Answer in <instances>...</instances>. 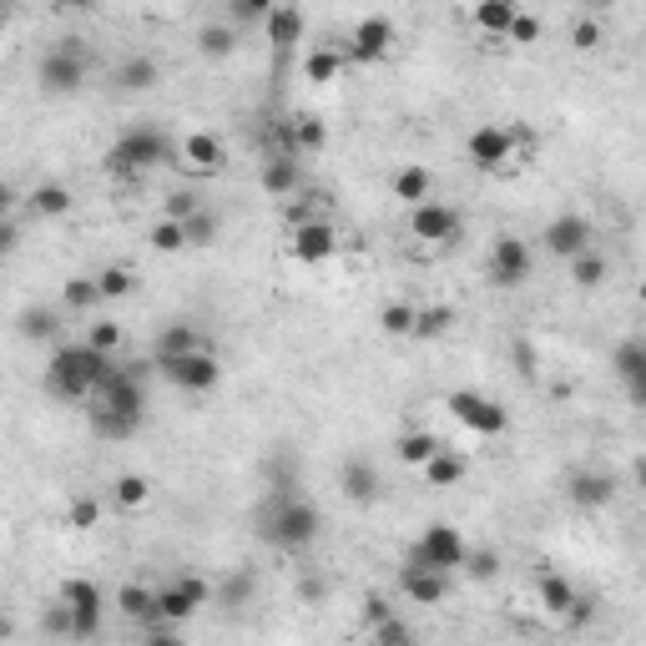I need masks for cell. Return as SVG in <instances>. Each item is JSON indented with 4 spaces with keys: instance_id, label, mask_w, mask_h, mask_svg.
<instances>
[{
    "instance_id": "12",
    "label": "cell",
    "mask_w": 646,
    "mask_h": 646,
    "mask_svg": "<svg viewBox=\"0 0 646 646\" xmlns=\"http://www.w3.org/2000/svg\"><path fill=\"white\" fill-rule=\"evenodd\" d=\"M530 273H536V252H530V243L515 238V233H500V238L491 243V283L495 288H520Z\"/></svg>"
},
{
    "instance_id": "40",
    "label": "cell",
    "mask_w": 646,
    "mask_h": 646,
    "mask_svg": "<svg viewBox=\"0 0 646 646\" xmlns=\"http://www.w3.org/2000/svg\"><path fill=\"white\" fill-rule=\"evenodd\" d=\"M96 283H101V293H107V303H117V299H132L137 273H132V268H121V263H107V268H101V273H96Z\"/></svg>"
},
{
    "instance_id": "27",
    "label": "cell",
    "mask_w": 646,
    "mask_h": 646,
    "mask_svg": "<svg viewBox=\"0 0 646 646\" xmlns=\"http://www.w3.org/2000/svg\"><path fill=\"white\" fill-rule=\"evenodd\" d=\"M419 475H424V485H434V491H450V485H460V480L470 475V465L455 450H440V455H430L419 465Z\"/></svg>"
},
{
    "instance_id": "18",
    "label": "cell",
    "mask_w": 646,
    "mask_h": 646,
    "mask_svg": "<svg viewBox=\"0 0 646 646\" xmlns=\"http://www.w3.org/2000/svg\"><path fill=\"white\" fill-rule=\"evenodd\" d=\"M399 591H405V601H414V606H440L444 596H450V571H434V566L424 561H409L399 566Z\"/></svg>"
},
{
    "instance_id": "44",
    "label": "cell",
    "mask_w": 646,
    "mask_h": 646,
    "mask_svg": "<svg viewBox=\"0 0 646 646\" xmlns=\"http://www.w3.org/2000/svg\"><path fill=\"white\" fill-rule=\"evenodd\" d=\"M571 46L581 51V56L601 51V46H606V25H601L596 15H586V21H575V25H571Z\"/></svg>"
},
{
    "instance_id": "13",
    "label": "cell",
    "mask_w": 646,
    "mask_h": 646,
    "mask_svg": "<svg viewBox=\"0 0 646 646\" xmlns=\"http://www.w3.org/2000/svg\"><path fill=\"white\" fill-rule=\"evenodd\" d=\"M409 233H414L419 243L450 248V243H460V213L450 203H440V197H424V203L409 207Z\"/></svg>"
},
{
    "instance_id": "35",
    "label": "cell",
    "mask_w": 646,
    "mask_h": 646,
    "mask_svg": "<svg viewBox=\"0 0 646 646\" xmlns=\"http://www.w3.org/2000/svg\"><path fill=\"white\" fill-rule=\"evenodd\" d=\"M329 147V127H323V117H313V111H303V117H293V152L299 157H313Z\"/></svg>"
},
{
    "instance_id": "54",
    "label": "cell",
    "mask_w": 646,
    "mask_h": 646,
    "mask_svg": "<svg viewBox=\"0 0 646 646\" xmlns=\"http://www.w3.org/2000/svg\"><path fill=\"white\" fill-rule=\"evenodd\" d=\"M61 6H66V11H86V6H91V0H61Z\"/></svg>"
},
{
    "instance_id": "2",
    "label": "cell",
    "mask_w": 646,
    "mask_h": 646,
    "mask_svg": "<svg viewBox=\"0 0 646 646\" xmlns=\"http://www.w3.org/2000/svg\"><path fill=\"white\" fill-rule=\"evenodd\" d=\"M111 364L117 359L101 354V348H91L86 338L82 344H61L46 364V395L66 399V405H86L96 395V384L111 374Z\"/></svg>"
},
{
    "instance_id": "9",
    "label": "cell",
    "mask_w": 646,
    "mask_h": 646,
    "mask_svg": "<svg viewBox=\"0 0 646 646\" xmlns=\"http://www.w3.org/2000/svg\"><path fill=\"white\" fill-rule=\"evenodd\" d=\"M409 561H424V566H434V571H460V566L470 561V546H465V536H460V526L430 520L424 536L409 546Z\"/></svg>"
},
{
    "instance_id": "48",
    "label": "cell",
    "mask_w": 646,
    "mask_h": 646,
    "mask_svg": "<svg viewBox=\"0 0 646 646\" xmlns=\"http://www.w3.org/2000/svg\"><path fill=\"white\" fill-rule=\"evenodd\" d=\"M21 334L25 338H51L56 334V313L51 309H25L21 313Z\"/></svg>"
},
{
    "instance_id": "26",
    "label": "cell",
    "mask_w": 646,
    "mask_h": 646,
    "mask_svg": "<svg viewBox=\"0 0 646 646\" xmlns=\"http://www.w3.org/2000/svg\"><path fill=\"white\" fill-rule=\"evenodd\" d=\"M520 15V6L515 0H475V11H470V21H475L480 36H500L510 31V21Z\"/></svg>"
},
{
    "instance_id": "22",
    "label": "cell",
    "mask_w": 646,
    "mask_h": 646,
    "mask_svg": "<svg viewBox=\"0 0 646 646\" xmlns=\"http://www.w3.org/2000/svg\"><path fill=\"white\" fill-rule=\"evenodd\" d=\"M263 25H268V46H273V61H283L288 51L303 41V25H309V21H303V11L293 6V0H278L273 15H268Z\"/></svg>"
},
{
    "instance_id": "21",
    "label": "cell",
    "mask_w": 646,
    "mask_h": 646,
    "mask_svg": "<svg viewBox=\"0 0 646 646\" xmlns=\"http://www.w3.org/2000/svg\"><path fill=\"white\" fill-rule=\"evenodd\" d=\"M258 187H263L268 197H278V203H288V197L303 187V162H299V152H273V157H268L263 172H258Z\"/></svg>"
},
{
    "instance_id": "36",
    "label": "cell",
    "mask_w": 646,
    "mask_h": 646,
    "mask_svg": "<svg viewBox=\"0 0 646 646\" xmlns=\"http://www.w3.org/2000/svg\"><path fill=\"white\" fill-rule=\"evenodd\" d=\"M611 278V263L606 258H601L596 248H586L581 252V258H571V283L581 288V293H591V288H601Z\"/></svg>"
},
{
    "instance_id": "3",
    "label": "cell",
    "mask_w": 646,
    "mask_h": 646,
    "mask_svg": "<svg viewBox=\"0 0 646 646\" xmlns=\"http://www.w3.org/2000/svg\"><path fill=\"white\" fill-rule=\"evenodd\" d=\"M177 162V142H172L162 127H127V132L117 137V142L107 147V157H101V168L111 172V177H147V172L157 168H172Z\"/></svg>"
},
{
    "instance_id": "32",
    "label": "cell",
    "mask_w": 646,
    "mask_h": 646,
    "mask_svg": "<svg viewBox=\"0 0 646 646\" xmlns=\"http://www.w3.org/2000/svg\"><path fill=\"white\" fill-rule=\"evenodd\" d=\"M72 187L66 182H41V187H31V213L36 217H66L72 213Z\"/></svg>"
},
{
    "instance_id": "42",
    "label": "cell",
    "mask_w": 646,
    "mask_h": 646,
    "mask_svg": "<svg viewBox=\"0 0 646 646\" xmlns=\"http://www.w3.org/2000/svg\"><path fill=\"white\" fill-rule=\"evenodd\" d=\"M152 248L157 252H182V248H192L187 243V228H182V217H162L152 228Z\"/></svg>"
},
{
    "instance_id": "7",
    "label": "cell",
    "mask_w": 646,
    "mask_h": 646,
    "mask_svg": "<svg viewBox=\"0 0 646 646\" xmlns=\"http://www.w3.org/2000/svg\"><path fill=\"white\" fill-rule=\"evenodd\" d=\"M86 46H76L72 36L61 41V46H51L46 56H41V66H36V82H41V91L46 96H76L86 86Z\"/></svg>"
},
{
    "instance_id": "4",
    "label": "cell",
    "mask_w": 646,
    "mask_h": 646,
    "mask_svg": "<svg viewBox=\"0 0 646 646\" xmlns=\"http://www.w3.org/2000/svg\"><path fill=\"white\" fill-rule=\"evenodd\" d=\"M319 530H323L319 505L303 500V495H278L273 510H268L263 526H258V536H263L273 551L299 556V551H309L313 540H319Z\"/></svg>"
},
{
    "instance_id": "14",
    "label": "cell",
    "mask_w": 646,
    "mask_h": 646,
    "mask_svg": "<svg viewBox=\"0 0 646 646\" xmlns=\"http://www.w3.org/2000/svg\"><path fill=\"white\" fill-rule=\"evenodd\" d=\"M596 243V228H591V217L586 213H561L546 223V233H540V248L551 252V258H581V252Z\"/></svg>"
},
{
    "instance_id": "43",
    "label": "cell",
    "mask_w": 646,
    "mask_h": 646,
    "mask_svg": "<svg viewBox=\"0 0 646 646\" xmlns=\"http://www.w3.org/2000/svg\"><path fill=\"white\" fill-rule=\"evenodd\" d=\"M273 6H278V0H228V21L248 31V25L268 21V15H273Z\"/></svg>"
},
{
    "instance_id": "8",
    "label": "cell",
    "mask_w": 646,
    "mask_h": 646,
    "mask_svg": "<svg viewBox=\"0 0 646 646\" xmlns=\"http://www.w3.org/2000/svg\"><path fill=\"white\" fill-rule=\"evenodd\" d=\"M444 409H450L470 434H480V440H500V434L510 430V409H505L500 399L480 395V389H455V395L444 399Z\"/></svg>"
},
{
    "instance_id": "38",
    "label": "cell",
    "mask_w": 646,
    "mask_h": 646,
    "mask_svg": "<svg viewBox=\"0 0 646 646\" xmlns=\"http://www.w3.org/2000/svg\"><path fill=\"white\" fill-rule=\"evenodd\" d=\"M61 303H66V309H76V313H86V309H96V303H107V293H101V283H96V278H66V283H61Z\"/></svg>"
},
{
    "instance_id": "33",
    "label": "cell",
    "mask_w": 646,
    "mask_h": 646,
    "mask_svg": "<svg viewBox=\"0 0 646 646\" xmlns=\"http://www.w3.org/2000/svg\"><path fill=\"white\" fill-rule=\"evenodd\" d=\"M440 450H444V440H440V434H430V430H405V434H399V444H395V455L399 460H405V465H424V460H430V455H440Z\"/></svg>"
},
{
    "instance_id": "29",
    "label": "cell",
    "mask_w": 646,
    "mask_h": 646,
    "mask_svg": "<svg viewBox=\"0 0 646 646\" xmlns=\"http://www.w3.org/2000/svg\"><path fill=\"white\" fill-rule=\"evenodd\" d=\"M162 82V61L157 56H127L117 66V91H152Z\"/></svg>"
},
{
    "instance_id": "23",
    "label": "cell",
    "mask_w": 646,
    "mask_h": 646,
    "mask_svg": "<svg viewBox=\"0 0 646 646\" xmlns=\"http://www.w3.org/2000/svg\"><path fill=\"white\" fill-rule=\"evenodd\" d=\"M566 495H571V505H581V510H606V505L616 500V485H611V475H601V470H575V475L566 480Z\"/></svg>"
},
{
    "instance_id": "31",
    "label": "cell",
    "mask_w": 646,
    "mask_h": 646,
    "mask_svg": "<svg viewBox=\"0 0 646 646\" xmlns=\"http://www.w3.org/2000/svg\"><path fill=\"white\" fill-rule=\"evenodd\" d=\"M243 41V25L223 21V25H203V36H197V51H203L207 61H228L233 51H238Z\"/></svg>"
},
{
    "instance_id": "47",
    "label": "cell",
    "mask_w": 646,
    "mask_h": 646,
    "mask_svg": "<svg viewBox=\"0 0 646 646\" xmlns=\"http://www.w3.org/2000/svg\"><path fill=\"white\" fill-rule=\"evenodd\" d=\"M369 636H374V642H389V646H399V642H414V626H409L405 616H384L379 626H369Z\"/></svg>"
},
{
    "instance_id": "28",
    "label": "cell",
    "mask_w": 646,
    "mask_h": 646,
    "mask_svg": "<svg viewBox=\"0 0 646 646\" xmlns=\"http://www.w3.org/2000/svg\"><path fill=\"white\" fill-rule=\"evenodd\" d=\"M344 56H348L344 46H313L309 56H303V82H313V86H334V82H338V72H344Z\"/></svg>"
},
{
    "instance_id": "1",
    "label": "cell",
    "mask_w": 646,
    "mask_h": 646,
    "mask_svg": "<svg viewBox=\"0 0 646 646\" xmlns=\"http://www.w3.org/2000/svg\"><path fill=\"white\" fill-rule=\"evenodd\" d=\"M86 414H91V430L101 434V440H132L147 419L142 374L111 364V374L96 384V395L86 399Z\"/></svg>"
},
{
    "instance_id": "56",
    "label": "cell",
    "mask_w": 646,
    "mask_h": 646,
    "mask_svg": "<svg viewBox=\"0 0 646 646\" xmlns=\"http://www.w3.org/2000/svg\"><path fill=\"white\" fill-rule=\"evenodd\" d=\"M162 6H192V0H162Z\"/></svg>"
},
{
    "instance_id": "24",
    "label": "cell",
    "mask_w": 646,
    "mask_h": 646,
    "mask_svg": "<svg viewBox=\"0 0 646 646\" xmlns=\"http://www.w3.org/2000/svg\"><path fill=\"white\" fill-rule=\"evenodd\" d=\"M536 596H540V611H546V616H561V622H566V616H571V606L581 601V591H575L561 571H546L536 581Z\"/></svg>"
},
{
    "instance_id": "6",
    "label": "cell",
    "mask_w": 646,
    "mask_h": 646,
    "mask_svg": "<svg viewBox=\"0 0 646 646\" xmlns=\"http://www.w3.org/2000/svg\"><path fill=\"white\" fill-rule=\"evenodd\" d=\"M157 374L177 389V395H192V399H207L223 384V364H217L213 348H192V354H177V359H152Z\"/></svg>"
},
{
    "instance_id": "45",
    "label": "cell",
    "mask_w": 646,
    "mask_h": 646,
    "mask_svg": "<svg viewBox=\"0 0 646 646\" xmlns=\"http://www.w3.org/2000/svg\"><path fill=\"white\" fill-rule=\"evenodd\" d=\"M86 344H91V348H101V354H111V359H117V354H121V344H127V334H121V323L101 319V323H91V334H86Z\"/></svg>"
},
{
    "instance_id": "49",
    "label": "cell",
    "mask_w": 646,
    "mask_h": 646,
    "mask_svg": "<svg viewBox=\"0 0 646 646\" xmlns=\"http://www.w3.org/2000/svg\"><path fill=\"white\" fill-rule=\"evenodd\" d=\"M76 530H96L101 526V500H91V495H82V500H72V515H66Z\"/></svg>"
},
{
    "instance_id": "11",
    "label": "cell",
    "mask_w": 646,
    "mask_h": 646,
    "mask_svg": "<svg viewBox=\"0 0 646 646\" xmlns=\"http://www.w3.org/2000/svg\"><path fill=\"white\" fill-rule=\"evenodd\" d=\"M61 601L72 606V642H91L101 636V586L86 581V575H72V581H61Z\"/></svg>"
},
{
    "instance_id": "17",
    "label": "cell",
    "mask_w": 646,
    "mask_h": 646,
    "mask_svg": "<svg viewBox=\"0 0 646 646\" xmlns=\"http://www.w3.org/2000/svg\"><path fill=\"white\" fill-rule=\"evenodd\" d=\"M177 168L192 172V177H217L228 168V147L217 142L213 132H187L177 142Z\"/></svg>"
},
{
    "instance_id": "25",
    "label": "cell",
    "mask_w": 646,
    "mask_h": 646,
    "mask_svg": "<svg viewBox=\"0 0 646 646\" xmlns=\"http://www.w3.org/2000/svg\"><path fill=\"white\" fill-rule=\"evenodd\" d=\"M192 348H207V338H203V329L187 319L168 323V329L157 334V359H177V354H192Z\"/></svg>"
},
{
    "instance_id": "20",
    "label": "cell",
    "mask_w": 646,
    "mask_h": 646,
    "mask_svg": "<svg viewBox=\"0 0 646 646\" xmlns=\"http://www.w3.org/2000/svg\"><path fill=\"white\" fill-rule=\"evenodd\" d=\"M379 465L374 460H364V455H348L344 460V470H338V491H344V500L348 505H374L379 500Z\"/></svg>"
},
{
    "instance_id": "16",
    "label": "cell",
    "mask_w": 646,
    "mask_h": 646,
    "mask_svg": "<svg viewBox=\"0 0 646 646\" xmlns=\"http://www.w3.org/2000/svg\"><path fill=\"white\" fill-rule=\"evenodd\" d=\"M288 252H293L303 268L329 263V258L338 252V228L329 223V217H309V223H299V228L288 233Z\"/></svg>"
},
{
    "instance_id": "51",
    "label": "cell",
    "mask_w": 646,
    "mask_h": 646,
    "mask_svg": "<svg viewBox=\"0 0 646 646\" xmlns=\"http://www.w3.org/2000/svg\"><path fill=\"white\" fill-rule=\"evenodd\" d=\"M384 616H395V601H389V596H369V601H364V622H369V626H379Z\"/></svg>"
},
{
    "instance_id": "50",
    "label": "cell",
    "mask_w": 646,
    "mask_h": 646,
    "mask_svg": "<svg viewBox=\"0 0 646 646\" xmlns=\"http://www.w3.org/2000/svg\"><path fill=\"white\" fill-rule=\"evenodd\" d=\"M465 571L475 575V581H495V575H500V556H495V551H470Z\"/></svg>"
},
{
    "instance_id": "30",
    "label": "cell",
    "mask_w": 646,
    "mask_h": 646,
    "mask_svg": "<svg viewBox=\"0 0 646 646\" xmlns=\"http://www.w3.org/2000/svg\"><path fill=\"white\" fill-rule=\"evenodd\" d=\"M389 187H395V197L399 203H424V197H434V172L430 168H419V162H405V168L395 172V182H389Z\"/></svg>"
},
{
    "instance_id": "53",
    "label": "cell",
    "mask_w": 646,
    "mask_h": 646,
    "mask_svg": "<svg viewBox=\"0 0 646 646\" xmlns=\"http://www.w3.org/2000/svg\"><path fill=\"white\" fill-rule=\"evenodd\" d=\"M0 243H6V252H15L21 248V228H15V217L6 213V228H0Z\"/></svg>"
},
{
    "instance_id": "37",
    "label": "cell",
    "mask_w": 646,
    "mask_h": 646,
    "mask_svg": "<svg viewBox=\"0 0 646 646\" xmlns=\"http://www.w3.org/2000/svg\"><path fill=\"white\" fill-rule=\"evenodd\" d=\"M414 323H419L414 303H384L379 309V334L384 338H414Z\"/></svg>"
},
{
    "instance_id": "34",
    "label": "cell",
    "mask_w": 646,
    "mask_h": 646,
    "mask_svg": "<svg viewBox=\"0 0 646 646\" xmlns=\"http://www.w3.org/2000/svg\"><path fill=\"white\" fill-rule=\"evenodd\" d=\"M111 500H117L121 510H142V505L152 500V480L137 475V470H127V475L111 480Z\"/></svg>"
},
{
    "instance_id": "55",
    "label": "cell",
    "mask_w": 646,
    "mask_h": 646,
    "mask_svg": "<svg viewBox=\"0 0 646 646\" xmlns=\"http://www.w3.org/2000/svg\"><path fill=\"white\" fill-rule=\"evenodd\" d=\"M636 303H642V309H646V283H642V288H636Z\"/></svg>"
},
{
    "instance_id": "39",
    "label": "cell",
    "mask_w": 646,
    "mask_h": 646,
    "mask_svg": "<svg viewBox=\"0 0 646 646\" xmlns=\"http://www.w3.org/2000/svg\"><path fill=\"white\" fill-rule=\"evenodd\" d=\"M450 329H455V309H450V303H434V309H419L414 338H444Z\"/></svg>"
},
{
    "instance_id": "19",
    "label": "cell",
    "mask_w": 646,
    "mask_h": 646,
    "mask_svg": "<svg viewBox=\"0 0 646 646\" xmlns=\"http://www.w3.org/2000/svg\"><path fill=\"white\" fill-rule=\"evenodd\" d=\"M611 369H616V379H622L632 409L646 414V338H622L616 354H611Z\"/></svg>"
},
{
    "instance_id": "15",
    "label": "cell",
    "mask_w": 646,
    "mask_h": 646,
    "mask_svg": "<svg viewBox=\"0 0 646 646\" xmlns=\"http://www.w3.org/2000/svg\"><path fill=\"white\" fill-rule=\"evenodd\" d=\"M399 41V25L389 21V15H364L354 31H348V61H359V66H374V61H384L389 51H395Z\"/></svg>"
},
{
    "instance_id": "46",
    "label": "cell",
    "mask_w": 646,
    "mask_h": 646,
    "mask_svg": "<svg viewBox=\"0 0 646 646\" xmlns=\"http://www.w3.org/2000/svg\"><path fill=\"white\" fill-rule=\"evenodd\" d=\"M540 31H546V25H540V15L520 11V15L510 21V31H505V41H510V46H536V41H540Z\"/></svg>"
},
{
    "instance_id": "41",
    "label": "cell",
    "mask_w": 646,
    "mask_h": 646,
    "mask_svg": "<svg viewBox=\"0 0 646 646\" xmlns=\"http://www.w3.org/2000/svg\"><path fill=\"white\" fill-rule=\"evenodd\" d=\"M182 228H187V243H192V248H213V243H217V213L197 207V213L182 217Z\"/></svg>"
},
{
    "instance_id": "10",
    "label": "cell",
    "mask_w": 646,
    "mask_h": 646,
    "mask_svg": "<svg viewBox=\"0 0 646 646\" xmlns=\"http://www.w3.org/2000/svg\"><path fill=\"white\" fill-rule=\"evenodd\" d=\"M207 601H213V586H207L203 575H177V581H168V586H157V616L182 626V622H192Z\"/></svg>"
},
{
    "instance_id": "52",
    "label": "cell",
    "mask_w": 646,
    "mask_h": 646,
    "mask_svg": "<svg viewBox=\"0 0 646 646\" xmlns=\"http://www.w3.org/2000/svg\"><path fill=\"white\" fill-rule=\"evenodd\" d=\"M203 207V197H192V192H172L168 197V217H187V213H197Z\"/></svg>"
},
{
    "instance_id": "5",
    "label": "cell",
    "mask_w": 646,
    "mask_h": 646,
    "mask_svg": "<svg viewBox=\"0 0 646 646\" xmlns=\"http://www.w3.org/2000/svg\"><path fill=\"white\" fill-rule=\"evenodd\" d=\"M536 152V132L530 127H500V121H485V127H475V132L465 137V157L470 168L480 172H505L515 168L520 157Z\"/></svg>"
}]
</instances>
